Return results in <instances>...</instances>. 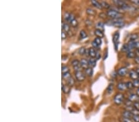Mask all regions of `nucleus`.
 I'll return each instance as SVG.
<instances>
[{
  "label": "nucleus",
  "instance_id": "obj_30",
  "mask_svg": "<svg viewBox=\"0 0 139 122\" xmlns=\"http://www.w3.org/2000/svg\"><path fill=\"white\" fill-rule=\"evenodd\" d=\"M86 50H87V49H85L84 47H81V48L79 49V51H78L79 54L80 55H85L86 52Z\"/></svg>",
  "mask_w": 139,
  "mask_h": 122
},
{
  "label": "nucleus",
  "instance_id": "obj_48",
  "mask_svg": "<svg viewBox=\"0 0 139 122\" xmlns=\"http://www.w3.org/2000/svg\"><path fill=\"white\" fill-rule=\"evenodd\" d=\"M135 70H136L137 72L139 74V67H137L136 69H135Z\"/></svg>",
  "mask_w": 139,
  "mask_h": 122
},
{
  "label": "nucleus",
  "instance_id": "obj_12",
  "mask_svg": "<svg viewBox=\"0 0 139 122\" xmlns=\"http://www.w3.org/2000/svg\"><path fill=\"white\" fill-rule=\"evenodd\" d=\"M62 31L66 32L67 33L70 32V25L68 23L62 22Z\"/></svg>",
  "mask_w": 139,
  "mask_h": 122
},
{
  "label": "nucleus",
  "instance_id": "obj_1",
  "mask_svg": "<svg viewBox=\"0 0 139 122\" xmlns=\"http://www.w3.org/2000/svg\"><path fill=\"white\" fill-rule=\"evenodd\" d=\"M106 15L111 19H122L123 18V15L121 13L114 9L108 10L106 12Z\"/></svg>",
  "mask_w": 139,
  "mask_h": 122
},
{
  "label": "nucleus",
  "instance_id": "obj_19",
  "mask_svg": "<svg viewBox=\"0 0 139 122\" xmlns=\"http://www.w3.org/2000/svg\"><path fill=\"white\" fill-rule=\"evenodd\" d=\"M86 12H87V14L88 15H89V16H95L96 14H97V12H96L94 9H93L92 8H91V7H88V8L86 9Z\"/></svg>",
  "mask_w": 139,
  "mask_h": 122
},
{
  "label": "nucleus",
  "instance_id": "obj_2",
  "mask_svg": "<svg viewBox=\"0 0 139 122\" xmlns=\"http://www.w3.org/2000/svg\"><path fill=\"white\" fill-rule=\"evenodd\" d=\"M109 25L118 28H122L125 25V22L122 19H111L109 20Z\"/></svg>",
  "mask_w": 139,
  "mask_h": 122
},
{
  "label": "nucleus",
  "instance_id": "obj_4",
  "mask_svg": "<svg viewBox=\"0 0 139 122\" xmlns=\"http://www.w3.org/2000/svg\"><path fill=\"white\" fill-rule=\"evenodd\" d=\"M119 37H120V34L118 32H116L113 35V42L114 43V48H115L116 51H118V44H119Z\"/></svg>",
  "mask_w": 139,
  "mask_h": 122
},
{
  "label": "nucleus",
  "instance_id": "obj_10",
  "mask_svg": "<svg viewBox=\"0 0 139 122\" xmlns=\"http://www.w3.org/2000/svg\"><path fill=\"white\" fill-rule=\"evenodd\" d=\"M117 88L118 90L121 91H125L127 89V86H126V83L124 82H120L117 85Z\"/></svg>",
  "mask_w": 139,
  "mask_h": 122
},
{
  "label": "nucleus",
  "instance_id": "obj_36",
  "mask_svg": "<svg viewBox=\"0 0 139 122\" xmlns=\"http://www.w3.org/2000/svg\"><path fill=\"white\" fill-rule=\"evenodd\" d=\"M94 41L96 43H97V44H98V45H99V46H100L101 44V43H102L101 38H98V37H97V38H95Z\"/></svg>",
  "mask_w": 139,
  "mask_h": 122
},
{
  "label": "nucleus",
  "instance_id": "obj_43",
  "mask_svg": "<svg viewBox=\"0 0 139 122\" xmlns=\"http://www.w3.org/2000/svg\"><path fill=\"white\" fill-rule=\"evenodd\" d=\"M130 2L134 4L139 6V0H131V1H130Z\"/></svg>",
  "mask_w": 139,
  "mask_h": 122
},
{
  "label": "nucleus",
  "instance_id": "obj_29",
  "mask_svg": "<svg viewBox=\"0 0 139 122\" xmlns=\"http://www.w3.org/2000/svg\"><path fill=\"white\" fill-rule=\"evenodd\" d=\"M61 71H62V74L69 72V68L67 65H64V66L62 67Z\"/></svg>",
  "mask_w": 139,
  "mask_h": 122
},
{
  "label": "nucleus",
  "instance_id": "obj_37",
  "mask_svg": "<svg viewBox=\"0 0 139 122\" xmlns=\"http://www.w3.org/2000/svg\"><path fill=\"white\" fill-rule=\"evenodd\" d=\"M92 45L95 49H97V50H98L99 48V47H100V46L98 45V44H97V43H96L94 41H93L92 43Z\"/></svg>",
  "mask_w": 139,
  "mask_h": 122
},
{
  "label": "nucleus",
  "instance_id": "obj_49",
  "mask_svg": "<svg viewBox=\"0 0 139 122\" xmlns=\"http://www.w3.org/2000/svg\"><path fill=\"white\" fill-rule=\"evenodd\" d=\"M138 102H139V100H138Z\"/></svg>",
  "mask_w": 139,
  "mask_h": 122
},
{
  "label": "nucleus",
  "instance_id": "obj_40",
  "mask_svg": "<svg viewBox=\"0 0 139 122\" xmlns=\"http://www.w3.org/2000/svg\"><path fill=\"white\" fill-rule=\"evenodd\" d=\"M67 36V33L66 32H64V31H62L61 32V38L62 39H65Z\"/></svg>",
  "mask_w": 139,
  "mask_h": 122
},
{
  "label": "nucleus",
  "instance_id": "obj_27",
  "mask_svg": "<svg viewBox=\"0 0 139 122\" xmlns=\"http://www.w3.org/2000/svg\"><path fill=\"white\" fill-rule=\"evenodd\" d=\"M71 77H72V76H71V73H70V72L62 74V78L63 79H64L65 80H66V81H67L68 79H69Z\"/></svg>",
  "mask_w": 139,
  "mask_h": 122
},
{
  "label": "nucleus",
  "instance_id": "obj_21",
  "mask_svg": "<svg viewBox=\"0 0 139 122\" xmlns=\"http://www.w3.org/2000/svg\"><path fill=\"white\" fill-rule=\"evenodd\" d=\"M85 72L86 75H87L88 76H92V75H93V69L91 67H88L87 69H85Z\"/></svg>",
  "mask_w": 139,
  "mask_h": 122
},
{
  "label": "nucleus",
  "instance_id": "obj_6",
  "mask_svg": "<svg viewBox=\"0 0 139 122\" xmlns=\"http://www.w3.org/2000/svg\"><path fill=\"white\" fill-rule=\"evenodd\" d=\"M129 76L130 78L135 80L139 78V74L135 70H130L129 72Z\"/></svg>",
  "mask_w": 139,
  "mask_h": 122
},
{
  "label": "nucleus",
  "instance_id": "obj_26",
  "mask_svg": "<svg viewBox=\"0 0 139 122\" xmlns=\"http://www.w3.org/2000/svg\"><path fill=\"white\" fill-rule=\"evenodd\" d=\"M139 38L138 34H132L129 36V41H136Z\"/></svg>",
  "mask_w": 139,
  "mask_h": 122
},
{
  "label": "nucleus",
  "instance_id": "obj_38",
  "mask_svg": "<svg viewBox=\"0 0 139 122\" xmlns=\"http://www.w3.org/2000/svg\"><path fill=\"white\" fill-rule=\"evenodd\" d=\"M133 83V85H134V87H139V80H138V79H137V80H134V81H132Z\"/></svg>",
  "mask_w": 139,
  "mask_h": 122
},
{
  "label": "nucleus",
  "instance_id": "obj_28",
  "mask_svg": "<svg viewBox=\"0 0 139 122\" xmlns=\"http://www.w3.org/2000/svg\"><path fill=\"white\" fill-rule=\"evenodd\" d=\"M119 121L120 122H134L133 121L132 119L131 118H125V117H121V118L119 119Z\"/></svg>",
  "mask_w": 139,
  "mask_h": 122
},
{
  "label": "nucleus",
  "instance_id": "obj_22",
  "mask_svg": "<svg viewBox=\"0 0 139 122\" xmlns=\"http://www.w3.org/2000/svg\"><path fill=\"white\" fill-rule=\"evenodd\" d=\"M121 51L123 52H129L130 51V49L129 48V46H128L127 44H123L122 47L121 48Z\"/></svg>",
  "mask_w": 139,
  "mask_h": 122
},
{
  "label": "nucleus",
  "instance_id": "obj_7",
  "mask_svg": "<svg viewBox=\"0 0 139 122\" xmlns=\"http://www.w3.org/2000/svg\"><path fill=\"white\" fill-rule=\"evenodd\" d=\"M127 100L130 101V102H132V103L138 102V100H139V96H138L137 94L135 93L131 94H130Z\"/></svg>",
  "mask_w": 139,
  "mask_h": 122
},
{
  "label": "nucleus",
  "instance_id": "obj_8",
  "mask_svg": "<svg viewBox=\"0 0 139 122\" xmlns=\"http://www.w3.org/2000/svg\"><path fill=\"white\" fill-rule=\"evenodd\" d=\"M127 73L128 69L126 67H124L120 68L118 70V75L120 76H125L127 74Z\"/></svg>",
  "mask_w": 139,
  "mask_h": 122
},
{
  "label": "nucleus",
  "instance_id": "obj_17",
  "mask_svg": "<svg viewBox=\"0 0 139 122\" xmlns=\"http://www.w3.org/2000/svg\"><path fill=\"white\" fill-rule=\"evenodd\" d=\"M70 90L71 89H70L69 86H68V85H64L63 83H62V91L64 93L66 94H69L70 92Z\"/></svg>",
  "mask_w": 139,
  "mask_h": 122
},
{
  "label": "nucleus",
  "instance_id": "obj_42",
  "mask_svg": "<svg viewBox=\"0 0 139 122\" xmlns=\"http://www.w3.org/2000/svg\"><path fill=\"white\" fill-rule=\"evenodd\" d=\"M134 48L135 49H139V41H135L134 43Z\"/></svg>",
  "mask_w": 139,
  "mask_h": 122
},
{
  "label": "nucleus",
  "instance_id": "obj_18",
  "mask_svg": "<svg viewBox=\"0 0 139 122\" xmlns=\"http://www.w3.org/2000/svg\"><path fill=\"white\" fill-rule=\"evenodd\" d=\"M96 28L97 30H99L103 32L104 30V23L102 22H99L96 25Z\"/></svg>",
  "mask_w": 139,
  "mask_h": 122
},
{
  "label": "nucleus",
  "instance_id": "obj_32",
  "mask_svg": "<svg viewBox=\"0 0 139 122\" xmlns=\"http://www.w3.org/2000/svg\"><path fill=\"white\" fill-rule=\"evenodd\" d=\"M70 16H71V14L69 13V12H65L64 14V20H65V22H68Z\"/></svg>",
  "mask_w": 139,
  "mask_h": 122
},
{
  "label": "nucleus",
  "instance_id": "obj_24",
  "mask_svg": "<svg viewBox=\"0 0 139 122\" xmlns=\"http://www.w3.org/2000/svg\"><path fill=\"white\" fill-rule=\"evenodd\" d=\"M67 85L69 86L70 87H71V86H73L75 83V80L72 77H71L69 79H68V80H67Z\"/></svg>",
  "mask_w": 139,
  "mask_h": 122
},
{
  "label": "nucleus",
  "instance_id": "obj_50",
  "mask_svg": "<svg viewBox=\"0 0 139 122\" xmlns=\"http://www.w3.org/2000/svg\"><path fill=\"white\" fill-rule=\"evenodd\" d=\"M138 80H139V78H138Z\"/></svg>",
  "mask_w": 139,
  "mask_h": 122
},
{
  "label": "nucleus",
  "instance_id": "obj_47",
  "mask_svg": "<svg viewBox=\"0 0 139 122\" xmlns=\"http://www.w3.org/2000/svg\"><path fill=\"white\" fill-rule=\"evenodd\" d=\"M137 94L139 96V87H138L137 89V92H136Z\"/></svg>",
  "mask_w": 139,
  "mask_h": 122
},
{
  "label": "nucleus",
  "instance_id": "obj_31",
  "mask_svg": "<svg viewBox=\"0 0 139 122\" xmlns=\"http://www.w3.org/2000/svg\"><path fill=\"white\" fill-rule=\"evenodd\" d=\"M80 36L81 39H85V38H86L87 37V33L83 30H82L80 32Z\"/></svg>",
  "mask_w": 139,
  "mask_h": 122
},
{
  "label": "nucleus",
  "instance_id": "obj_9",
  "mask_svg": "<svg viewBox=\"0 0 139 122\" xmlns=\"http://www.w3.org/2000/svg\"><path fill=\"white\" fill-rule=\"evenodd\" d=\"M80 65L81 68H82V69H87L88 67H89L88 60H87L85 59H82L80 60Z\"/></svg>",
  "mask_w": 139,
  "mask_h": 122
},
{
  "label": "nucleus",
  "instance_id": "obj_16",
  "mask_svg": "<svg viewBox=\"0 0 139 122\" xmlns=\"http://www.w3.org/2000/svg\"><path fill=\"white\" fill-rule=\"evenodd\" d=\"M126 57L129 59H135L136 57H137V55L136 54V52L132 51H130L127 53Z\"/></svg>",
  "mask_w": 139,
  "mask_h": 122
},
{
  "label": "nucleus",
  "instance_id": "obj_5",
  "mask_svg": "<svg viewBox=\"0 0 139 122\" xmlns=\"http://www.w3.org/2000/svg\"><path fill=\"white\" fill-rule=\"evenodd\" d=\"M75 76H76V78L77 81H84L85 78V74L82 71H80H80H75Z\"/></svg>",
  "mask_w": 139,
  "mask_h": 122
},
{
  "label": "nucleus",
  "instance_id": "obj_33",
  "mask_svg": "<svg viewBox=\"0 0 139 122\" xmlns=\"http://www.w3.org/2000/svg\"><path fill=\"white\" fill-rule=\"evenodd\" d=\"M72 64V67H76V66H78V65H80V61L77 59H74L71 62Z\"/></svg>",
  "mask_w": 139,
  "mask_h": 122
},
{
  "label": "nucleus",
  "instance_id": "obj_41",
  "mask_svg": "<svg viewBox=\"0 0 139 122\" xmlns=\"http://www.w3.org/2000/svg\"><path fill=\"white\" fill-rule=\"evenodd\" d=\"M133 106L136 110H139V102H136L133 103Z\"/></svg>",
  "mask_w": 139,
  "mask_h": 122
},
{
  "label": "nucleus",
  "instance_id": "obj_15",
  "mask_svg": "<svg viewBox=\"0 0 139 122\" xmlns=\"http://www.w3.org/2000/svg\"><path fill=\"white\" fill-rule=\"evenodd\" d=\"M97 59H94V58H90L88 60V65H89V67H91L93 69V67L96 66L97 64Z\"/></svg>",
  "mask_w": 139,
  "mask_h": 122
},
{
  "label": "nucleus",
  "instance_id": "obj_20",
  "mask_svg": "<svg viewBox=\"0 0 139 122\" xmlns=\"http://www.w3.org/2000/svg\"><path fill=\"white\" fill-rule=\"evenodd\" d=\"M95 35L97 36V37H98V38H102L104 37V33H103V32H102V31L96 29L95 30Z\"/></svg>",
  "mask_w": 139,
  "mask_h": 122
},
{
  "label": "nucleus",
  "instance_id": "obj_23",
  "mask_svg": "<svg viewBox=\"0 0 139 122\" xmlns=\"http://www.w3.org/2000/svg\"><path fill=\"white\" fill-rule=\"evenodd\" d=\"M113 89H114V86H113V84H109L106 89L107 93H108V94H111L112 92L113 91Z\"/></svg>",
  "mask_w": 139,
  "mask_h": 122
},
{
  "label": "nucleus",
  "instance_id": "obj_39",
  "mask_svg": "<svg viewBox=\"0 0 139 122\" xmlns=\"http://www.w3.org/2000/svg\"><path fill=\"white\" fill-rule=\"evenodd\" d=\"M134 122H139V115H134L132 118Z\"/></svg>",
  "mask_w": 139,
  "mask_h": 122
},
{
  "label": "nucleus",
  "instance_id": "obj_45",
  "mask_svg": "<svg viewBox=\"0 0 139 122\" xmlns=\"http://www.w3.org/2000/svg\"><path fill=\"white\" fill-rule=\"evenodd\" d=\"M101 58V54L99 53V51H97V55H96V58L95 59H97V60H98V59H99Z\"/></svg>",
  "mask_w": 139,
  "mask_h": 122
},
{
  "label": "nucleus",
  "instance_id": "obj_46",
  "mask_svg": "<svg viewBox=\"0 0 139 122\" xmlns=\"http://www.w3.org/2000/svg\"><path fill=\"white\" fill-rule=\"evenodd\" d=\"M134 62H135L137 64H139V56L136 57L134 59Z\"/></svg>",
  "mask_w": 139,
  "mask_h": 122
},
{
  "label": "nucleus",
  "instance_id": "obj_14",
  "mask_svg": "<svg viewBox=\"0 0 139 122\" xmlns=\"http://www.w3.org/2000/svg\"><path fill=\"white\" fill-rule=\"evenodd\" d=\"M91 3L92 4L94 7H95L96 8L98 9H102L103 7H102L101 4V2H99L97 1H95V0H92L91 1Z\"/></svg>",
  "mask_w": 139,
  "mask_h": 122
},
{
  "label": "nucleus",
  "instance_id": "obj_44",
  "mask_svg": "<svg viewBox=\"0 0 139 122\" xmlns=\"http://www.w3.org/2000/svg\"><path fill=\"white\" fill-rule=\"evenodd\" d=\"M74 19H75V17L74 16V14H71V16H70V17H69V19L68 20V23H71V22H72V20H73Z\"/></svg>",
  "mask_w": 139,
  "mask_h": 122
},
{
  "label": "nucleus",
  "instance_id": "obj_13",
  "mask_svg": "<svg viewBox=\"0 0 139 122\" xmlns=\"http://www.w3.org/2000/svg\"><path fill=\"white\" fill-rule=\"evenodd\" d=\"M97 50L93 48H90L88 49V54L90 58H94L95 59L96 55H97Z\"/></svg>",
  "mask_w": 139,
  "mask_h": 122
},
{
  "label": "nucleus",
  "instance_id": "obj_25",
  "mask_svg": "<svg viewBox=\"0 0 139 122\" xmlns=\"http://www.w3.org/2000/svg\"><path fill=\"white\" fill-rule=\"evenodd\" d=\"M101 4L103 8H105L106 9H109L111 8L110 4H108L107 2H105V1H102V2H101Z\"/></svg>",
  "mask_w": 139,
  "mask_h": 122
},
{
  "label": "nucleus",
  "instance_id": "obj_35",
  "mask_svg": "<svg viewBox=\"0 0 139 122\" xmlns=\"http://www.w3.org/2000/svg\"><path fill=\"white\" fill-rule=\"evenodd\" d=\"M70 25H71L72 27H77V25H78V21L77 20V19H74L72 21V22L70 23Z\"/></svg>",
  "mask_w": 139,
  "mask_h": 122
},
{
  "label": "nucleus",
  "instance_id": "obj_3",
  "mask_svg": "<svg viewBox=\"0 0 139 122\" xmlns=\"http://www.w3.org/2000/svg\"><path fill=\"white\" fill-rule=\"evenodd\" d=\"M113 101H114V102L115 104H116L117 105H120L125 101L124 94H122V93H118L114 97Z\"/></svg>",
  "mask_w": 139,
  "mask_h": 122
},
{
  "label": "nucleus",
  "instance_id": "obj_34",
  "mask_svg": "<svg viewBox=\"0 0 139 122\" xmlns=\"http://www.w3.org/2000/svg\"><path fill=\"white\" fill-rule=\"evenodd\" d=\"M126 86H127V88L129 89H131L134 88V86L133 85V83L132 81H127L126 83Z\"/></svg>",
  "mask_w": 139,
  "mask_h": 122
},
{
  "label": "nucleus",
  "instance_id": "obj_11",
  "mask_svg": "<svg viewBox=\"0 0 139 122\" xmlns=\"http://www.w3.org/2000/svg\"><path fill=\"white\" fill-rule=\"evenodd\" d=\"M134 115L133 114L132 112L127 110H125L124 111H123L122 113V117H125V118H131V119H132Z\"/></svg>",
  "mask_w": 139,
  "mask_h": 122
}]
</instances>
